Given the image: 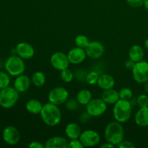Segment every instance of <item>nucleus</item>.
<instances>
[{
	"instance_id": "obj_1",
	"label": "nucleus",
	"mask_w": 148,
	"mask_h": 148,
	"mask_svg": "<svg viewBox=\"0 0 148 148\" xmlns=\"http://www.w3.org/2000/svg\"><path fill=\"white\" fill-rule=\"evenodd\" d=\"M40 118L46 125L56 127L62 121V111L59 106L49 102L43 106L40 113Z\"/></svg>"
},
{
	"instance_id": "obj_2",
	"label": "nucleus",
	"mask_w": 148,
	"mask_h": 148,
	"mask_svg": "<svg viewBox=\"0 0 148 148\" xmlns=\"http://www.w3.org/2000/svg\"><path fill=\"white\" fill-rule=\"evenodd\" d=\"M106 141L118 146L124 140V129L122 124L117 121L108 123L104 131Z\"/></svg>"
},
{
	"instance_id": "obj_3",
	"label": "nucleus",
	"mask_w": 148,
	"mask_h": 148,
	"mask_svg": "<svg viewBox=\"0 0 148 148\" xmlns=\"http://www.w3.org/2000/svg\"><path fill=\"white\" fill-rule=\"evenodd\" d=\"M132 103L127 100L119 99L113 107V116L116 121L124 124L131 119Z\"/></svg>"
},
{
	"instance_id": "obj_4",
	"label": "nucleus",
	"mask_w": 148,
	"mask_h": 148,
	"mask_svg": "<svg viewBox=\"0 0 148 148\" xmlns=\"http://www.w3.org/2000/svg\"><path fill=\"white\" fill-rule=\"evenodd\" d=\"M20 92L14 87L8 86L0 90V106L4 109L13 108L20 98Z\"/></svg>"
},
{
	"instance_id": "obj_5",
	"label": "nucleus",
	"mask_w": 148,
	"mask_h": 148,
	"mask_svg": "<svg viewBox=\"0 0 148 148\" xmlns=\"http://www.w3.org/2000/svg\"><path fill=\"white\" fill-rule=\"evenodd\" d=\"M24 59L17 55H12L9 56L4 63L5 70L10 76L17 77L24 74L25 71V64Z\"/></svg>"
},
{
	"instance_id": "obj_6",
	"label": "nucleus",
	"mask_w": 148,
	"mask_h": 148,
	"mask_svg": "<svg viewBox=\"0 0 148 148\" xmlns=\"http://www.w3.org/2000/svg\"><path fill=\"white\" fill-rule=\"evenodd\" d=\"M107 110V103L102 98H92L86 105V111L92 117L103 115Z\"/></svg>"
},
{
	"instance_id": "obj_7",
	"label": "nucleus",
	"mask_w": 148,
	"mask_h": 148,
	"mask_svg": "<svg viewBox=\"0 0 148 148\" xmlns=\"http://www.w3.org/2000/svg\"><path fill=\"white\" fill-rule=\"evenodd\" d=\"M69 99V92L63 87H56L49 91L48 94L49 102L55 105L60 106L65 103Z\"/></svg>"
},
{
	"instance_id": "obj_8",
	"label": "nucleus",
	"mask_w": 148,
	"mask_h": 148,
	"mask_svg": "<svg viewBox=\"0 0 148 148\" xmlns=\"http://www.w3.org/2000/svg\"><path fill=\"white\" fill-rule=\"evenodd\" d=\"M132 71L133 79L137 83L144 84L148 80V62L142 60L137 62Z\"/></svg>"
},
{
	"instance_id": "obj_9",
	"label": "nucleus",
	"mask_w": 148,
	"mask_h": 148,
	"mask_svg": "<svg viewBox=\"0 0 148 148\" xmlns=\"http://www.w3.org/2000/svg\"><path fill=\"white\" fill-rule=\"evenodd\" d=\"M79 139L85 147H95L101 142L99 133L92 130H87L82 132Z\"/></svg>"
},
{
	"instance_id": "obj_10",
	"label": "nucleus",
	"mask_w": 148,
	"mask_h": 148,
	"mask_svg": "<svg viewBox=\"0 0 148 148\" xmlns=\"http://www.w3.org/2000/svg\"><path fill=\"white\" fill-rule=\"evenodd\" d=\"M50 63L53 69L60 72L63 69L69 68L70 62L68 59L67 54L63 52L57 51L51 56Z\"/></svg>"
},
{
	"instance_id": "obj_11",
	"label": "nucleus",
	"mask_w": 148,
	"mask_h": 148,
	"mask_svg": "<svg viewBox=\"0 0 148 148\" xmlns=\"http://www.w3.org/2000/svg\"><path fill=\"white\" fill-rule=\"evenodd\" d=\"M2 139L6 144L15 145L20 140V132L14 126H7L2 131Z\"/></svg>"
},
{
	"instance_id": "obj_12",
	"label": "nucleus",
	"mask_w": 148,
	"mask_h": 148,
	"mask_svg": "<svg viewBox=\"0 0 148 148\" xmlns=\"http://www.w3.org/2000/svg\"><path fill=\"white\" fill-rule=\"evenodd\" d=\"M87 56L92 59H98L103 55L105 47L101 42L98 40L90 41L88 46L85 48Z\"/></svg>"
},
{
	"instance_id": "obj_13",
	"label": "nucleus",
	"mask_w": 148,
	"mask_h": 148,
	"mask_svg": "<svg viewBox=\"0 0 148 148\" xmlns=\"http://www.w3.org/2000/svg\"><path fill=\"white\" fill-rule=\"evenodd\" d=\"M15 53L24 60L32 59L35 55L34 47L27 42H20L15 47Z\"/></svg>"
},
{
	"instance_id": "obj_14",
	"label": "nucleus",
	"mask_w": 148,
	"mask_h": 148,
	"mask_svg": "<svg viewBox=\"0 0 148 148\" xmlns=\"http://www.w3.org/2000/svg\"><path fill=\"white\" fill-rule=\"evenodd\" d=\"M67 56L70 64L77 65L82 63L86 59L88 56L85 49L75 46L69 51L67 53Z\"/></svg>"
},
{
	"instance_id": "obj_15",
	"label": "nucleus",
	"mask_w": 148,
	"mask_h": 148,
	"mask_svg": "<svg viewBox=\"0 0 148 148\" xmlns=\"http://www.w3.org/2000/svg\"><path fill=\"white\" fill-rule=\"evenodd\" d=\"M31 84V78L29 77L27 75L23 74V75L16 77L13 87L20 93V92H25L28 90Z\"/></svg>"
},
{
	"instance_id": "obj_16",
	"label": "nucleus",
	"mask_w": 148,
	"mask_h": 148,
	"mask_svg": "<svg viewBox=\"0 0 148 148\" xmlns=\"http://www.w3.org/2000/svg\"><path fill=\"white\" fill-rule=\"evenodd\" d=\"M69 142L62 136H54L48 139L45 143L46 148H67Z\"/></svg>"
},
{
	"instance_id": "obj_17",
	"label": "nucleus",
	"mask_w": 148,
	"mask_h": 148,
	"mask_svg": "<svg viewBox=\"0 0 148 148\" xmlns=\"http://www.w3.org/2000/svg\"><path fill=\"white\" fill-rule=\"evenodd\" d=\"M115 79L109 74L103 73L100 75L97 85L103 90L114 88L115 85Z\"/></svg>"
},
{
	"instance_id": "obj_18",
	"label": "nucleus",
	"mask_w": 148,
	"mask_h": 148,
	"mask_svg": "<svg viewBox=\"0 0 148 148\" xmlns=\"http://www.w3.org/2000/svg\"><path fill=\"white\" fill-rule=\"evenodd\" d=\"M134 121L138 127H148V106L140 108L134 116Z\"/></svg>"
},
{
	"instance_id": "obj_19",
	"label": "nucleus",
	"mask_w": 148,
	"mask_h": 148,
	"mask_svg": "<svg viewBox=\"0 0 148 148\" xmlns=\"http://www.w3.org/2000/svg\"><path fill=\"white\" fill-rule=\"evenodd\" d=\"M101 98L106 103L107 105H114L120 99L119 91L114 88L103 90Z\"/></svg>"
},
{
	"instance_id": "obj_20",
	"label": "nucleus",
	"mask_w": 148,
	"mask_h": 148,
	"mask_svg": "<svg viewBox=\"0 0 148 148\" xmlns=\"http://www.w3.org/2000/svg\"><path fill=\"white\" fill-rule=\"evenodd\" d=\"M64 132L66 137L70 140L79 139L82 133V130L79 124L75 122H70L66 124Z\"/></svg>"
},
{
	"instance_id": "obj_21",
	"label": "nucleus",
	"mask_w": 148,
	"mask_h": 148,
	"mask_svg": "<svg viewBox=\"0 0 148 148\" xmlns=\"http://www.w3.org/2000/svg\"><path fill=\"white\" fill-rule=\"evenodd\" d=\"M128 54L129 59L137 63L143 60L145 56V51L142 46L135 44L130 47Z\"/></svg>"
},
{
	"instance_id": "obj_22",
	"label": "nucleus",
	"mask_w": 148,
	"mask_h": 148,
	"mask_svg": "<svg viewBox=\"0 0 148 148\" xmlns=\"http://www.w3.org/2000/svg\"><path fill=\"white\" fill-rule=\"evenodd\" d=\"M43 104L38 99H30L26 103L25 109L30 114L33 115H38L40 114L43 108Z\"/></svg>"
},
{
	"instance_id": "obj_23",
	"label": "nucleus",
	"mask_w": 148,
	"mask_h": 148,
	"mask_svg": "<svg viewBox=\"0 0 148 148\" xmlns=\"http://www.w3.org/2000/svg\"><path fill=\"white\" fill-rule=\"evenodd\" d=\"M76 99L79 104L86 106L92 99V94L90 90L88 89L80 90L77 94Z\"/></svg>"
},
{
	"instance_id": "obj_24",
	"label": "nucleus",
	"mask_w": 148,
	"mask_h": 148,
	"mask_svg": "<svg viewBox=\"0 0 148 148\" xmlns=\"http://www.w3.org/2000/svg\"><path fill=\"white\" fill-rule=\"evenodd\" d=\"M46 82V75L41 71H36L31 77V82L36 88H41Z\"/></svg>"
},
{
	"instance_id": "obj_25",
	"label": "nucleus",
	"mask_w": 148,
	"mask_h": 148,
	"mask_svg": "<svg viewBox=\"0 0 148 148\" xmlns=\"http://www.w3.org/2000/svg\"><path fill=\"white\" fill-rule=\"evenodd\" d=\"M74 77H75V74L69 68L60 71V78L64 82L69 83L73 80Z\"/></svg>"
},
{
	"instance_id": "obj_26",
	"label": "nucleus",
	"mask_w": 148,
	"mask_h": 148,
	"mask_svg": "<svg viewBox=\"0 0 148 148\" xmlns=\"http://www.w3.org/2000/svg\"><path fill=\"white\" fill-rule=\"evenodd\" d=\"M90 43V40L85 35H78L75 38V46L77 47L85 49L88 46Z\"/></svg>"
},
{
	"instance_id": "obj_27",
	"label": "nucleus",
	"mask_w": 148,
	"mask_h": 148,
	"mask_svg": "<svg viewBox=\"0 0 148 148\" xmlns=\"http://www.w3.org/2000/svg\"><path fill=\"white\" fill-rule=\"evenodd\" d=\"M99 76L100 75L97 72H95V71H90V72L87 73L86 77H85V82L88 85H96L97 82H98Z\"/></svg>"
},
{
	"instance_id": "obj_28",
	"label": "nucleus",
	"mask_w": 148,
	"mask_h": 148,
	"mask_svg": "<svg viewBox=\"0 0 148 148\" xmlns=\"http://www.w3.org/2000/svg\"><path fill=\"white\" fill-rule=\"evenodd\" d=\"M10 75L7 72L0 71V90H2L7 87L10 86Z\"/></svg>"
},
{
	"instance_id": "obj_29",
	"label": "nucleus",
	"mask_w": 148,
	"mask_h": 148,
	"mask_svg": "<svg viewBox=\"0 0 148 148\" xmlns=\"http://www.w3.org/2000/svg\"><path fill=\"white\" fill-rule=\"evenodd\" d=\"M119 94L120 99L123 100H127L130 101L132 98L133 96V92L132 89L130 88H123L119 91Z\"/></svg>"
},
{
	"instance_id": "obj_30",
	"label": "nucleus",
	"mask_w": 148,
	"mask_h": 148,
	"mask_svg": "<svg viewBox=\"0 0 148 148\" xmlns=\"http://www.w3.org/2000/svg\"><path fill=\"white\" fill-rule=\"evenodd\" d=\"M137 106L140 108L148 106V95L147 94H141L139 95L136 101Z\"/></svg>"
},
{
	"instance_id": "obj_31",
	"label": "nucleus",
	"mask_w": 148,
	"mask_h": 148,
	"mask_svg": "<svg viewBox=\"0 0 148 148\" xmlns=\"http://www.w3.org/2000/svg\"><path fill=\"white\" fill-rule=\"evenodd\" d=\"M78 106H79V103L77 102V99H74V98L68 99L65 103V106L66 109L71 111H76L78 108Z\"/></svg>"
},
{
	"instance_id": "obj_32",
	"label": "nucleus",
	"mask_w": 148,
	"mask_h": 148,
	"mask_svg": "<svg viewBox=\"0 0 148 148\" xmlns=\"http://www.w3.org/2000/svg\"><path fill=\"white\" fill-rule=\"evenodd\" d=\"M69 148H84V145L81 143L79 139H75V140H71L68 144Z\"/></svg>"
},
{
	"instance_id": "obj_33",
	"label": "nucleus",
	"mask_w": 148,
	"mask_h": 148,
	"mask_svg": "<svg viewBox=\"0 0 148 148\" xmlns=\"http://www.w3.org/2000/svg\"><path fill=\"white\" fill-rule=\"evenodd\" d=\"M127 4L133 8H138L144 5L145 0H126Z\"/></svg>"
},
{
	"instance_id": "obj_34",
	"label": "nucleus",
	"mask_w": 148,
	"mask_h": 148,
	"mask_svg": "<svg viewBox=\"0 0 148 148\" xmlns=\"http://www.w3.org/2000/svg\"><path fill=\"white\" fill-rule=\"evenodd\" d=\"M119 148H134L135 147V145L134 143L130 140H123L118 146Z\"/></svg>"
},
{
	"instance_id": "obj_35",
	"label": "nucleus",
	"mask_w": 148,
	"mask_h": 148,
	"mask_svg": "<svg viewBox=\"0 0 148 148\" xmlns=\"http://www.w3.org/2000/svg\"><path fill=\"white\" fill-rule=\"evenodd\" d=\"M91 116L88 114L87 111L83 112L79 116V121L81 123H87L90 121V119L91 118Z\"/></svg>"
},
{
	"instance_id": "obj_36",
	"label": "nucleus",
	"mask_w": 148,
	"mask_h": 148,
	"mask_svg": "<svg viewBox=\"0 0 148 148\" xmlns=\"http://www.w3.org/2000/svg\"><path fill=\"white\" fill-rule=\"evenodd\" d=\"M29 148H45V145L42 144L40 142L33 141L28 145Z\"/></svg>"
},
{
	"instance_id": "obj_37",
	"label": "nucleus",
	"mask_w": 148,
	"mask_h": 148,
	"mask_svg": "<svg viewBox=\"0 0 148 148\" xmlns=\"http://www.w3.org/2000/svg\"><path fill=\"white\" fill-rule=\"evenodd\" d=\"M134 64H135V62H134L133 61H132L131 59H129V60L126 61L125 63H124V66L127 69H132L133 67H134Z\"/></svg>"
},
{
	"instance_id": "obj_38",
	"label": "nucleus",
	"mask_w": 148,
	"mask_h": 148,
	"mask_svg": "<svg viewBox=\"0 0 148 148\" xmlns=\"http://www.w3.org/2000/svg\"><path fill=\"white\" fill-rule=\"evenodd\" d=\"M114 147H115V146H114V145L111 144V143H108V142H106V143H105L104 144H103L101 146V148H113Z\"/></svg>"
},
{
	"instance_id": "obj_39",
	"label": "nucleus",
	"mask_w": 148,
	"mask_h": 148,
	"mask_svg": "<svg viewBox=\"0 0 148 148\" xmlns=\"http://www.w3.org/2000/svg\"><path fill=\"white\" fill-rule=\"evenodd\" d=\"M144 90L145 91L146 94L148 95V80L146 81L144 83Z\"/></svg>"
},
{
	"instance_id": "obj_40",
	"label": "nucleus",
	"mask_w": 148,
	"mask_h": 148,
	"mask_svg": "<svg viewBox=\"0 0 148 148\" xmlns=\"http://www.w3.org/2000/svg\"><path fill=\"white\" fill-rule=\"evenodd\" d=\"M144 7L148 11V0H145L144 2Z\"/></svg>"
},
{
	"instance_id": "obj_41",
	"label": "nucleus",
	"mask_w": 148,
	"mask_h": 148,
	"mask_svg": "<svg viewBox=\"0 0 148 148\" xmlns=\"http://www.w3.org/2000/svg\"><path fill=\"white\" fill-rule=\"evenodd\" d=\"M145 48L146 49V50L148 51V38H147L145 40Z\"/></svg>"
}]
</instances>
